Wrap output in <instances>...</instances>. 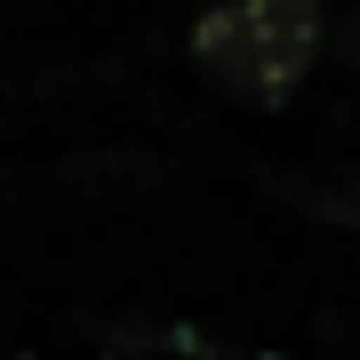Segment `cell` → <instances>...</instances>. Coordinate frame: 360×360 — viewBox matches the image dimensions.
Wrapping results in <instances>:
<instances>
[{
  "label": "cell",
  "mask_w": 360,
  "mask_h": 360,
  "mask_svg": "<svg viewBox=\"0 0 360 360\" xmlns=\"http://www.w3.org/2000/svg\"><path fill=\"white\" fill-rule=\"evenodd\" d=\"M321 56V0H217L193 25V65L248 104L296 96Z\"/></svg>",
  "instance_id": "6da1fadb"
},
{
  "label": "cell",
  "mask_w": 360,
  "mask_h": 360,
  "mask_svg": "<svg viewBox=\"0 0 360 360\" xmlns=\"http://www.w3.org/2000/svg\"><path fill=\"white\" fill-rule=\"evenodd\" d=\"M345 49H352V72H360V16H352V40H345Z\"/></svg>",
  "instance_id": "7a4b0ae2"
}]
</instances>
